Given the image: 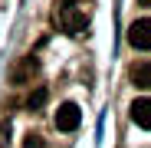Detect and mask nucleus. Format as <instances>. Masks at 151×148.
<instances>
[{
	"mask_svg": "<svg viewBox=\"0 0 151 148\" xmlns=\"http://www.w3.org/2000/svg\"><path fill=\"white\" fill-rule=\"evenodd\" d=\"M56 20H59V27H63L66 33H82V30H86V23H89V20H86V13L76 7L72 0H63V4H59Z\"/></svg>",
	"mask_w": 151,
	"mask_h": 148,
	"instance_id": "nucleus-1",
	"label": "nucleus"
},
{
	"mask_svg": "<svg viewBox=\"0 0 151 148\" xmlns=\"http://www.w3.org/2000/svg\"><path fill=\"white\" fill-rule=\"evenodd\" d=\"M79 125H82L79 105H76V102H63V105L56 109V129H59V132H76Z\"/></svg>",
	"mask_w": 151,
	"mask_h": 148,
	"instance_id": "nucleus-2",
	"label": "nucleus"
},
{
	"mask_svg": "<svg viewBox=\"0 0 151 148\" xmlns=\"http://www.w3.org/2000/svg\"><path fill=\"white\" fill-rule=\"evenodd\" d=\"M128 43H132L135 49H141V53L151 49V20H148V17L135 20L132 27H128Z\"/></svg>",
	"mask_w": 151,
	"mask_h": 148,
	"instance_id": "nucleus-3",
	"label": "nucleus"
},
{
	"mask_svg": "<svg viewBox=\"0 0 151 148\" xmlns=\"http://www.w3.org/2000/svg\"><path fill=\"white\" fill-rule=\"evenodd\" d=\"M132 118L138 122L141 129H151V102L148 99H135L132 102Z\"/></svg>",
	"mask_w": 151,
	"mask_h": 148,
	"instance_id": "nucleus-4",
	"label": "nucleus"
},
{
	"mask_svg": "<svg viewBox=\"0 0 151 148\" xmlns=\"http://www.w3.org/2000/svg\"><path fill=\"white\" fill-rule=\"evenodd\" d=\"M132 86H138V89H148L151 86V66L148 63H141V66L132 69Z\"/></svg>",
	"mask_w": 151,
	"mask_h": 148,
	"instance_id": "nucleus-5",
	"label": "nucleus"
},
{
	"mask_svg": "<svg viewBox=\"0 0 151 148\" xmlns=\"http://www.w3.org/2000/svg\"><path fill=\"white\" fill-rule=\"evenodd\" d=\"M33 72H36V59L30 56V59H27V63H23L20 69H13V82L20 86V82H23V79H27V76H33Z\"/></svg>",
	"mask_w": 151,
	"mask_h": 148,
	"instance_id": "nucleus-6",
	"label": "nucleus"
},
{
	"mask_svg": "<svg viewBox=\"0 0 151 148\" xmlns=\"http://www.w3.org/2000/svg\"><path fill=\"white\" fill-rule=\"evenodd\" d=\"M43 102H46V89H36V92H33V95L27 99V109H30V112H36V109H40Z\"/></svg>",
	"mask_w": 151,
	"mask_h": 148,
	"instance_id": "nucleus-7",
	"label": "nucleus"
},
{
	"mask_svg": "<svg viewBox=\"0 0 151 148\" xmlns=\"http://www.w3.org/2000/svg\"><path fill=\"white\" fill-rule=\"evenodd\" d=\"M23 148H46V145H43V138H40L36 132H30L27 138H23Z\"/></svg>",
	"mask_w": 151,
	"mask_h": 148,
	"instance_id": "nucleus-8",
	"label": "nucleus"
},
{
	"mask_svg": "<svg viewBox=\"0 0 151 148\" xmlns=\"http://www.w3.org/2000/svg\"><path fill=\"white\" fill-rule=\"evenodd\" d=\"M10 145V125H0V148Z\"/></svg>",
	"mask_w": 151,
	"mask_h": 148,
	"instance_id": "nucleus-9",
	"label": "nucleus"
},
{
	"mask_svg": "<svg viewBox=\"0 0 151 148\" xmlns=\"http://www.w3.org/2000/svg\"><path fill=\"white\" fill-rule=\"evenodd\" d=\"M138 4H141V7H148V0H138Z\"/></svg>",
	"mask_w": 151,
	"mask_h": 148,
	"instance_id": "nucleus-10",
	"label": "nucleus"
}]
</instances>
